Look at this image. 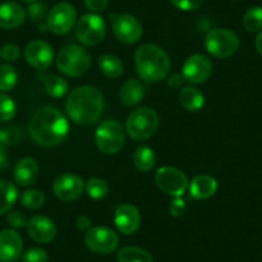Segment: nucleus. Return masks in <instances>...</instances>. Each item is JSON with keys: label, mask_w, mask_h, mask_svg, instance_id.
Segmentation results:
<instances>
[{"label": "nucleus", "mask_w": 262, "mask_h": 262, "mask_svg": "<svg viewBox=\"0 0 262 262\" xmlns=\"http://www.w3.org/2000/svg\"><path fill=\"white\" fill-rule=\"evenodd\" d=\"M69 131L70 125L66 116L50 105L35 111L29 122L30 137L41 147H57L67 138Z\"/></svg>", "instance_id": "obj_1"}, {"label": "nucleus", "mask_w": 262, "mask_h": 262, "mask_svg": "<svg viewBox=\"0 0 262 262\" xmlns=\"http://www.w3.org/2000/svg\"><path fill=\"white\" fill-rule=\"evenodd\" d=\"M104 108V98L95 86L84 85L70 93L66 111L77 125L90 126L98 122Z\"/></svg>", "instance_id": "obj_2"}, {"label": "nucleus", "mask_w": 262, "mask_h": 262, "mask_svg": "<svg viewBox=\"0 0 262 262\" xmlns=\"http://www.w3.org/2000/svg\"><path fill=\"white\" fill-rule=\"evenodd\" d=\"M135 69L140 79L155 84L165 79L170 72V57L158 45L144 44L135 52Z\"/></svg>", "instance_id": "obj_3"}, {"label": "nucleus", "mask_w": 262, "mask_h": 262, "mask_svg": "<svg viewBox=\"0 0 262 262\" xmlns=\"http://www.w3.org/2000/svg\"><path fill=\"white\" fill-rule=\"evenodd\" d=\"M55 62L58 70L63 75L69 77H80L90 69L92 57L85 48L77 44H67L59 50Z\"/></svg>", "instance_id": "obj_4"}, {"label": "nucleus", "mask_w": 262, "mask_h": 262, "mask_svg": "<svg viewBox=\"0 0 262 262\" xmlns=\"http://www.w3.org/2000/svg\"><path fill=\"white\" fill-rule=\"evenodd\" d=\"M158 125L160 117L157 112L152 108L142 107L130 113L126 121V131L131 139L143 142L156 134Z\"/></svg>", "instance_id": "obj_5"}, {"label": "nucleus", "mask_w": 262, "mask_h": 262, "mask_svg": "<svg viewBox=\"0 0 262 262\" xmlns=\"http://www.w3.org/2000/svg\"><path fill=\"white\" fill-rule=\"evenodd\" d=\"M239 37L229 29H213L206 35L205 47L212 57L229 58L239 49Z\"/></svg>", "instance_id": "obj_6"}, {"label": "nucleus", "mask_w": 262, "mask_h": 262, "mask_svg": "<svg viewBox=\"0 0 262 262\" xmlns=\"http://www.w3.org/2000/svg\"><path fill=\"white\" fill-rule=\"evenodd\" d=\"M95 143L104 155H115L125 144V130L117 120H105L95 131Z\"/></svg>", "instance_id": "obj_7"}, {"label": "nucleus", "mask_w": 262, "mask_h": 262, "mask_svg": "<svg viewBox=\"0 0 262 262\" xmlns=\"http://www.w3.org/2000/svg\"><path fill=\"white\" fill-rule=\"evenodd\" d=\"M76 39L86 47H95L104 40L107 34V25L104 19L97 13H89L82 16L76 22L75 29Z\"/></svg>", "instance_id": "obj_8"}, {"label": "nucleus", "mask_w": 262, "mask_h": 262, "mask_svg": "<svg viewBox=\"0 0 262 262\" xmlns=\"http://www.w3.org/2000/svg\"><path fill=\"white\" fill-rule=\"evenodd\" d=\"M77 13L72 4L58 3L53 7L47 16V26L53 34L66 35L69 34L76 25Z\"/></svg>", "instance_id": "obj_9"}, {"label": "nucleus", "mask_w": 262, "mask_h": 262, "mask_svg": "<svg viewBox=\"0 0 262 262\" xmlns=\"http://www.w3.org/2000/svg\"><path fill=\"white\" fill-rule=\"evenodd\" d=\"M156 184L163 193L168 194L171 196H181L188 189L189 183L184 172L175 167L165 166V167L158 168L155 176Z\"/></svg>", "instance_id": "obj_10"}, {"label": "nucleus", "mask_w": 262, "mask_h": 262, "mask_svg": "<svg viewBox=\"0 0 262 262\" xmlns=\"http://www.w3.org/2000/svg\"><path fill=\"white\" fill-rule=\"evenodd\" d=\"M85 244L97 254H110L117 248L118 235L110 228L94 226L85 234Z\"/></svg>", "instance_id": "obj_11"}, {"label": "nucleus", "mask_w": 262, "mask_h": 262, "mask_svg": "<svg viewBox=\"0 0 262 262\" xmlns=\"http://www.w3.org/2000/svg\"><path fill=\"white\" fill-rule=\"evenodd\" d=\"M212 74V62L203 54H193L183 66L184 81L191 85H200L207 81Z\"/></svg>", "instance_id": "obj_12"}, {"label": "nucleus", "mask_w": 262, "mask_h": 262, "mask_svg": "<svg viewBox=\"0 0 262 262\" xmlns=\"http://www.w3.org/2000/svg\"><path fill=\"white\" fill-rule=\"evenodd\" d=\"M84 188V180L80 176L70 172L57 176L53 183V193L62 202L76 201L81 196Z\"/></svg>", "instance_id": "obj_13"}, {"label": "nucleus", "mask_w": 262, "mask_h": 262, "mask_svg": "<svg viewBox=\"0 0 262 262\" xmlns=\"http://www.w3.org/2000/svg\"><path fill=\"white\" fill-rule=\"evenodd\" d=\"M113 34L123 44H135L143 35V26L137 17L120 14L113 21Z\"/></svg>", "instance_id": "obj_14"}, {"label": "nucleus", "mask_w": 262, "mask_h": 262, "mask_svg": "<svg viewBox=\"0 0 262 262\" xmlns=\"http://www.w3.org/2000/svg\"><path fill=\"white\" fill-rule=\"evenodd\" d=\"M25 58L34 69L44 71L53 63L54 52L49 42L44 40H32L25 48Z\"/></svg>", "instance_id": "obj_15"}, {"label": "nucleus", "mask_w": 262, "mask_h": 262, "mask_svg": "<svg viewBox=\"0 0 262 262\" xmlns=\"http://www.w3.org/2000/svg\"><path fill=\"white\" fill-rule=\"evenodd\" d=\"M24 242L13 229L0 231V262H17L22 257Z\"/></svg>", "instance_id": "obj_16"}, {"label": "nucleus", "mask_w": 262, "mask_h": 262, "mask_svg": "<svg viewBox=\"0 0 262 262\" xmlns=\"http://www.w3.org/2000/svg\"><path fill=\"white\" fill-rule=\"evenodd\" d=\"M142 223L139 210L133 205H120L115 211V225L121 234L131 235L137 233Z\"/></svg>", "instance_id": "obj_17"}, {"label": "nucleus", "mask_w": 262, "mask_h": 262, "mask_svg": "<svg viewBox=\"0 0 262 262\" xmlns=\"http://www.w3.org/2000/svg\"><path fill=\"white\" fill-rule=\"evenodd\" d=\"M27 231L35 242L47 244L50 243L57 235V226L53 223L52 219L42 215H36L29 220Z\"/></svg>", "instance_id": "obj_18"}, {"label": "nucleus", "mask_w": 262, "mask_h": 262, "mask_svg": "<svg viewBox=\"0 0 262 262\" xmlns=\"http://www.w3.org/2000/svg\"><path fill=\"white\" fill-rule=\"evenodd\" d=\"M26 11L14 2H4L0 4V29L13 30L22 26L26 21Z\"/></svg>", "instance_id": "obj_19"}, {"label": "nucleus", "mask_w": 262, "mask_h": 262, "mask_svg": "<svg viewBox=\"0 0 262 262\" xmlns=\"http://www.w3.org/2000/svg\"><path fill=\"white\" fill-rule=\"evenodd\" d=\"M39 172L40 167L36 160L31 157H24L14 166V180L19 186H30L36 183Z\"/></svg>", "instance_id": "obj_20"}, {"label": "nucleus", "mask_w": 262, "mask_h": 262, "mask_svg": "<svg viewBox=\"0 0 262 262\" xmlns=\"http://www.w3.org/2000/svg\"><path fill=\"white\" fill-rule=\"evenodd\" d=\"M191 198L198 201L208 200L217 191V181L210 175H196L189 184Z\"/></svg>", "instance_id": "obj_21"}, {"label": "nucleus", "mask_w": 262, "mask_h": 262, "mask_svg": "<svg viewBox=\"0 0 262 262\" xmlns=\"http://www.w3.org/2000/svg\"><path fill=\"white\" fill-rule=\"evenodd\" d=\"M145 88L139 80L130 79L127 81L123 82L120 90V98L121 102L127 107H133L140 103V100L144 98Z\"/></svg>", "instance_id": "obj_22"}, {"label": "nucleus", "mask_w": 262, "mask_h": 262, "mask_svg": "<svg viewBox=\"0 0 262 262\" xmlns=\"http://www.w3.org/2000/svg\"><path fill=\"white\" fill-rule=\"evenodd\" d=\"M179 100L183 108L189 112H196L205 105V95L194 86L183 88L179 93Z\"/></svg>", "instance_id": "obj_23"}, {"label": "nucleus", "mask_w": 262, "mask_h": 262, "mask_svg": "<svg viewBox=\"0 0 262 262\" xmlns=\"http://www.w3.org/2000/svg\"><path fill=\"white\" fill-rule=\"evenodd\" d=\"M18 191L12 181L0 180V216L9 212L16 203Z\"/></svg>", "instance_id": "obj_24"}, {"label": "nucleus", "mask_w": 262, "mask_h": 262, "mask_svg": "<svg viewBox=\"0 0 262 262\" xmlns=\"http://www.w3.org/2000/svg\"><path fill=\"white\" fill-rule=\"evenodd\" d=\"M100 72L108 79H117L123 72V63L113 54H103L99 58Z\"/></svg>", "instance_id": "obj_25"}, {"label": "nucleus", "mask_w": 262, "mask_h": 262, "mask_svg": "<svg viewBox=\"0 0 262 262\" xmlns=\"http://www.w3.org/2000/svg\"><path fill=\"white\" fill-rule=\"evenodd\" d=\"M134 165L142 172H148L152 170L156 165V155L152 148L147 145H142L138 148L134 153Z\"/></svg>", "instance_id": "obj_26"}, {"label": "nucleus", "mask_w": 262, "mask_h": 262, "mask_svg": "<svg viewBox=\"0 0 262 262\" xmlns=\"http://www.w3.org/2000/svg\"><path fill=\"white\" fill-rule=\"evenodd\" d=\"M118 262H153L149 252L139 247H123L117 253Z\"/></svg>", "instance_id": "obj_27"}, {"label": "nucleus", "mask_w": 262, "mask_h": 262, "mask_svg": "<svg viewBox=\"0 0 262 262\" xmlns=\"http://www.w3.org/2000/svg\"><path fill=\"white\" fill-rule=\"evenodd\" d=\"M44 88L53 98H63L69 93V84L63 77L57 75H48L44 77Z\"/></svg>", "instance_id": "obj_28"}, {"label": "nucleus", "mask_w": 262, "mask_h": 262, "mask_svg": "<svg viewBox=\"0 0 262 262\" xmlns=\"http://www.w3.org/2000/svg\"><path fill=\"white\" fill-rule=\"evenodd\" d=\"M18 81V75L16 69L11 64L0 66V92H11L16 88Z\"/></svg>", "instance_id": "obj_29"}, {"label": "nucleus", "mask_w": 262, "mask_h": 262, "mask_svg": "<svg viewBox=\"0 0 262 262\" xmlns=\"http://www.w3.org/2000/svg\"><path fill=\"white\" fill-rule=\"evenodd\" d=\"M243 26L251 34L262 31V8L252 7L244 13Z\"/></svg>", "instance_id": "obj_30"}, {"label": "nucleus", "mask_w": 262, "mask_h": 262, "mask_svg": "<svg viewBox=\"0 0 262 262\" xmlns=\"http://www.w3.org/2000/svg\"><path fill=\"white\" fill-rule=\"evenodd\" d=\"M24 139V133L18 126L9 125L0 128V144L4 147H13Z\"/></svg>", "instance_id": "obj_31"}, {"label": "nucleus", "mask_w": 262, "mask_h": 262, "mask_svg": "<svg viewBox=\"0 0 262 262\" xmlns=\"http://www.w3.org/2000/svg\"><path fill=\"white\" fill-rule=\"evenodd\" d=\"M85 189H86L88 195L97 201L104 200L105 196L108 195V191H110L108 184L103 179L99 178L90 179L86 183V185H85Z\"/></svg>", "instance_id": "obj_32"}, {"label": "nucleus", "mask_w": 262, "mask_h": 262, "mask_svg": "<svg viewBox=\"0 0 262 262\" xmlns=\"http://www.w3.org/2000/svg\"><path fill=\"white\" fill-rule=\"evenodd\" d=\"M19 201H21V205L24 207L29 208V210H37L45 203V196L40 190L29 189V190H25L24 193H21Z\"/></svg>", "instance_id": "obj_33"}, {"label": "nucleus", "mask_w": 262, "mask_h": 262, "mask_svg": "<svg viewBox=\"0 0 262 262\" xmlns=\"http://www.w3.org/2000/svg\"><path fill=\"white\" fill-rule=\"evenodd\" d=\"M16 115V103L11 97L0 94V122L11 121Z\"/></svg>", "instance_id": "obj_34"}, {"label": "nucleus", "mask_w": 262, "mask_h": 262, "mask_svg": "<svg viewBox=\"0 0 262 262\" xmlns=\"http://www.w3.org/2000/svg\"><path fill=\"white\" fill-rule=\"evenodd\" d=\"M22 262H48V253L42 248H30L22 256Z\"/></svg>", "instance_id": "obj_35"}, {"label": "nucleus", "mask_w": 262, "mask_h": 262, "mask_svg": "<svg viewBox=\"0 0 262 262\" xmlns=\"http://www.w3.org/2000/svg\"><path fill=\"white\" fill-rule=\"evenodd\" d=\"M19 55H21V50L16 44H6L0 49V57L7 62H16Z\"/></svg>", "instance_id": "obj_36"}, {"label": "nucleus", "mask_w": 262, "mask_h": 262, "mask_svg": "<svg viewBox=\"0 0 262 262\" xmlns=\"http://www.w3.org/2000/svg\"><path fill=\"white\" fill-rule=\"evenodd\" d=\"M7 221L14 229H22L25 226H27V224H29V219L21 211H13V212L9 213L8 217H7Z\"/></svg>", "instance_id": "obj_37"}, {"label": "nucleus", "mask_w": 262, "mask_h": 262, "mask_svg": "<svg viewBox=\"0 0 262 262\" xmlns=\"http://www.w3.org/2000/svg\"><path fill=\"white\" fill-rule=\"evenodd\" d=\"M170 2L176 8L189 12L201 8V6H202L205 0H170Z\"/></svg>", "instance_id": "obj_38"}, {"label": "nucleus", "mask_w": 262, "mask_h": 262, "mask_svg": "<svg viewBox=\"0 0 262 262\" xmlns=\"http://www.w3.org/2000/svg\"><path fill=\"white\" fill-rule=\"evenodd\" d=\"M168 210H170V213L172 216H175V217H180V216H183L186 211L185 201H184L181 196H175V198L172 200V202L170 203Z\"/></svg>", "instance_id": "obj_39"}, {"label": "nucleus", "mask_w": 262, "mask_h": 262, "mask_svg": "<svg viewBox=\"0 0 262 262\" xmlns=\"http://www.w3.org/2000/svg\"><path fill=\"white\" fill-rule=\"evenodd\" d=\"M45 14H47V8H45V4L42 3H37V2H35V3H32L31 6H30L29 8V16L30 18L32 19V21H41L42 18L45 17Z\"/></svg>", "instance_id": "obj_40"}, {"label": "nucleus", "mask_w": 262, "mask_h": 262, "mask_svg": "<svg viewBox=\"0 0 262 262\" xmlns=\"http://www.w3.org/2000/svg\"><path fill=\"white\" fill-rule=\"evenodd\" d=\"M85 6L93 13H99L104 11L108 6V0H84Z\"/></svg>", "instance_id": "obj_41"}, {"label": "nucleus", "mask_w": 262, "mask_h": 262, "mask_svg": "<svg viewBox=\"0 0 262 262\" xmlns=\"http://www.w3.org/2000/svg\"><path fill=\"white\" fill-rule=\"evenodd\" d=\"M9 166V158L7 155V149L4 145L0 144V172H3L8 168Z\"/></svg>", "instance_id": "obj_42"}, {"label": "nucleus", "mask_w": 262, "mask_h": 262, "mask_svg": "<svg viewBox=\"0 0 262 262\" xmlns=\"http://www.w3.org/2000/svg\"><path fill=\"white\" fill-rule=\"evenodd\" d=\"M183 81H184V79L181 75L172 74L170 77H168L167 84H168V86L172 88V89H179V88L181 86V84H183Z\"/></svg>", "instance_id": "obj_43"}, {"label": "nucleus", "mask_w": 262, "mask_h": 262, "mask_svg": "<svg viewBox=\"0 0 262 262\" xmlns=\"http://www.w3.org/2000/svg\"><path fill=\"white\" fill-rule=\"evenodd\" d=\"M76 225L80 230L88 231L90 228H92V220H90L88 216H80L76 220Z\"/></svg>", "instance_id": "obj_44"}, {"label": "nucleus", "mask_w": 262, "mask_h": 262, "mask_svg": "<svg viewBox=\"0 0 262 262\" xmlns=\"http://www.w3.org/2000/svg\"><path fill=\"white\" fill-rule=\"evenodd\" d=\"M254 44H256L257 52H258L259 54L262 55V31L258 32V35H257L256 41H254Z\"/></svg>", "instance_id": "obj_45"}, {"label": "nucleus", "mask_w": 262, "mask_h": 262, "mask_svg": "<svg viewBox=\"0 0 262 262\" xmlns=\"http://www.w3.org/2000/svg\"><path fill=\"white\" fill-rule=\"evenodd\" d=\"M22 3H27V4H32L35 3V2H37V0H21Z\"/></svg>", "instance_id": "obj_46"}]
</instances>
